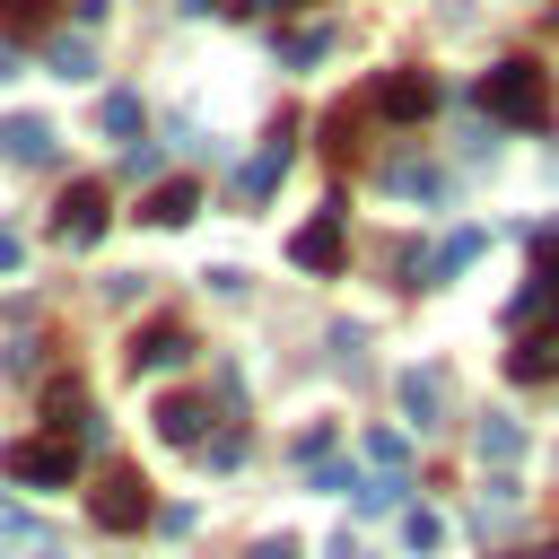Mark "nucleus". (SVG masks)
I'll list each match as a JSON object with an SVG mask.
<instances>
[{"instance_id": "nucleus-1", "label": "nucleus", "mask_w": 559, "mask_h": 559, "mask_svg": "<svg viewBox=\"0 0 559 559\" xmlns=\"http://www.w3.org/2000/svg\"><path fill=\"white\" fill-rule=\"evenodd\" d=\"M480 105H489V122H507V131H542V122H550V79H542V61H498V70H480Z\"/></svg>"}, {"instance_id": "nucleus-2", "label": "nucleus", "mask_w": 559, "mask_h": 559, "mask_svg": "<svg viewBox=\"0 0 559 559\" xmlns=\"http://www.w3.org/2000/svg\"><path fill=\"white\" fill-rule=\"evenodd\" d=\"M0 472H9L17 489H70V480H79V445H70V437H17V445L0 454Z\"/></svg>"}, {"instance_id": "nucleus-3", "label": "nucleus", "mask_w": 559, "mask_h": 559, "mask_svg": "<svg viewBox=\"0 0 559 559\" xmlns=\"http://www.w3.org/2000/svg\"><path fill=\"white\" fill-rule=\"evenodd\" d=\"M87 515H96L105 533H140V524H148V480H140L131 463H105V472L87 480Z\"/></svg>"}, {"instance_id": "nucleus-4", "label": "nucleus", "mask_w": 559, "mask_h": 559, "mask_svg": "<svg viewBox=\"0 0 559 559\" xmlns=\"http://www.w3.org/2000/svg\"><path fill=\"white\" fill-rule=\"evenodd\" d=\"M52 236H61L70 253H87V245L105 236V183H87V175H79V183L61 192V210H52Z\"/></svg>"}, {"instance_id": "nucleus-5", "label": "nucleus", "mask_w": 559, "mask_h": 559, "mask_svg": "<svg viewBox=\"0 0 559 559\" xmlns=\"http://www.w3.org/2000/svg\"><path fill=\"white\" fill-rule=\"evenodd\" d=\"M367 105H376V114H384V122H419V114H428V105H437V79H428V70H384V79H376V96H367Z\"/></svg>"}, {"instance_id": "nucleus-6", "label": "nucleus", "mask_w": 559, "mask_h": 559, "mask_svg": "<svg viewBox=\"0 0 559 559\" xmlns=\"http://www.w3.org/2000/svg\"><path fill=\"white\" fill-rule=\"evenodd\" d=\"M314 489H349L358 515H393L411 480H402V472H314Z\"/></svg>"}, {"instance_id": "nucleus-7", "label": "nucleus", "mask_w": 559, "mask_h": 559, "mask_svg": "<svg viewBox=\"0 0 559 559\" xmlns=\"http://www.w3.org/2000/svg\"><path fill=\"white\" fill-rule=\"evenodd\" d=\"M288 262H297V271H341V210H314V218L288 236Z\"/></svg>"}, {"instance_id": "nucleus-8", "label": "nucleus", "mask_w": 559, "mask_h": 559, "mask_svg": "<svg viewBox=\"0 0 559 559\" xmlns=\"http://www.w3.org/2000/svg\"><path fill=\"white\" fill-rule=\"evenodd\" d=\"M183 358H192V332H183V323H148V332H131V376H140V367L157 376V367H183Z\"/></svg>"}, {"instance_id": "nucleus-9", "label": "nucleus", "mask_w": 559, "mask_h": 559, "mask_svg": "<svg viewBox=\"0 0 559 559\" xmlns=\"http://www.w3.org/2000/svg\"><path fill=\"white\" fill-rule=\"evenodd\" d=\"M437 411H445V376H437V367H411V376H402V419L428 437V428H437Z\"/></svg>"}, {"instance_id": "nucleus-10", "label": "nucleus", "mask_w": 559, "mask_h": 559, "mask_svg": "<svg viewBox=\"0 0 559 559\" xmlns=\"http://www.w3.org/2000/svg\"><path fill=\"white\" fill-rule=\"evenodd\" d=\"M192 210H201V183H192V175H175V183H157V192L140 201V218H148V227H183Z\"/></svg>"}, {"instance_id": "nucleus-11", "label": "nucleus", "mask_w": 559, "mask_h": 559, "mask_svg": "<svg viewBox=\"0 0 559 559\" xmlns=\"http://www.w3.org/2000/svg\"><path fill=\"white\" fill-rule=\"evenodd\" d=\"M472 445H480V463H498V472H507V463L524 454V419H515V411H489V419L472 428Z\"/></svg>"}, {"instance_id": "nucleus-12", "label": "nucleus", "mask_w": 559, "mask_h": 559, "mask_svg": "<svg viewBox=\"0 0 559 559\" xmlns=\"http://www.w3.org/2000/svg\"><path fill=\"white\" fill-rule=\"evenodd\" d=\"M515 376H559V314H542L533 332H515Z\"/></svg>"}, {"instance_id": "nucleus-13", "label": "nucleus", "mask_w": 559, "mask_h": 559, "mask_svg": "<svg viewBox=\"0 0 559 559\" xmlns=\"http://www.w3.org/2000/svg\"><path fill=\"white\" fill-rule=\"evenodd\" d=\"M0 148H9V166H44L52 157V122L17 114V122H0Z\"/></svg>"}, {"instance_id": "nucleus-14", "label": "nucleus", "mask_w": 559, "mask_h": 559, "mask_svg": "<svg viewBox=\"0 0 559 559\" xmlns=\"http://www.w3.org/2000/svg\"><path fill=\"white\" fill-rule=\"evenodd\" d=\"M480 245H489V236H480V227H454V236H445V245H437V262H428V288H445V280H454V271H463V262H480Z\"/></svg>"}, {"instance_id": "nucleus-15", "label": "nucleus", "mask_w": 559, "mask_h": 559, "mask_svg": "<svg viewBox=\"0 0 559 559\" xmlns=\"http://www.w3.org/2000/svg\"><path fill=\"white\" fill-rule=\"evenodd\" d=\"M201 419H210V411H201L192 393H166V402H157V437H175V445H201Z\"/></svg>"}, {"instance_id": "nucleus-16", "label": "nucleus", "mask_w": 559, "mask_h": 559, "mask_svg": "<svg viewBox=\"0 0 559 559\" xmlns=\"http://www.w3.org/2000/svg\"><path fill=\"white\" fill-rule=\"evenodd\" d=\"M280 175H288V131H271V148H262V157L245 166V201H262V192H271Z\"/></svg>"}, {"instance_id": "nucleus-17", "label": "nucleus", "mask_w": 559, "mask_h": 559, "mask_svg": "<svg viewBox=\"0 0 559 559\" xmlns=\"http://www.w3.org/2000/svg\"><path fill=\"white\" fill-rule=\"evenodd\" d=\"M44 26H52V0H0V44L44 35Z\"/></svg>"}, {"instance_id": "nucleus-18", "label": "nucleus", "mask_w": 559, "mask_h": 559, "mask_svg": "<svg viewBox=\"0 0 559 559\" xmlns=\"http://www.w3.org/2000/svg\"><path fill=\"white\" fill-rule=\"evenodd\" d=\"M384 183H393V192H419V201H437V192H445V175H437V166H419V157H393V166H384Z\"/></svg>"}, {"instance_id": "nucleus-19", "label": "nucleus", "mask_w": 559, "mask_h": 559, "mask_svg": "<svg viewBox=\"0 0 559 559\" xmlns=\"http://www.w3.org/2000/svg\"><path fill=\"white\" fill-rule=\"evenodd\" d=\"M542 314H559V280H550V271H533V288L515 297V332H533Z\"/></svg>"}, {"instance_id": "nucleus-20", "label": "nucleus", "mask_w": 559, "mask_h": 559, "mask_svg": "<svg viewBox=\"0 0 559 559\" xmlns=\"http://www.w3.org/2000/svg\"><path fill=\"white\" fill-rule=\"evenodd\" d=\"M402 542H411L419 559H428V550H445V515H437V507H411V515H402Z\"/></svg>"}, {"instance_id": "nucleus-21", "label": "nucleus", "mask_w": 559, "mask_h": 559, "mask_svg": "<svg viewBox=\"0 0 559 559\" xmlns=\"http://www.w3.org/2000/svg\"><path fill=\"white\" fill-rule=\"evenodd\" d=\"M367 463H376V472H402V463H411V437H402V428H367Z\"/></svg>"}, {"instance_id": "nucleus-22", "label": "nucleus", "mask_w": 559, "mask_h": 559, "mask_svg": "<svg viewBox=\"0 0 559 559\" xmlns=\"http://www.w3.org/2000/svg\"><path fill=\"white\" fill-rule=\"evenodd\" d=\"M332 52V26H297L288 44H280V61H323Z\"/></svg>"}, {"instance_id": "nucleus-23", "label": "nucleus", "mask_w": 559, "mask_h": 559, "mask_svg": "<svg viewBox=\"0 0 559 559\" xmlns=\"http://www.w3.org/2000/svg\"><path fill=\"white\" fill-rule=\"evenodd\" d=\"M105 131H114V140H131V131H140V96H131V87H114V96H105Z\"/></svg>"}, {"instance_id": "nucleus-24", "label": "nucleus", "mask_w": 559, "mask_h": 559, "mask_svg": "<svg viewBox=\"0 0 559 559\" xmlns=\"http://www.w3.org/2000/svg\"><path fill=\"white\" fill-rule=\"evenodd\" d=\"M52 70H61V79H96V52H87V44H70V35H61V44H52Z\"/></svg>"}, {"instance_id": "nucleus-25", "label": "nucleus", "mask_w": 559, "mask_h": 559, "mask_svg": "<svg viewBox=\"0 0 559 559\" xmlns=\"http://www.w3.org/2000/svg\"><path fill=\"white\" fill-rule=\"evenodd\" d=\"M122 175H157V140H122Z\"/></svg>"}, {"instance_id": "nucleus-26", "label": "nucleus", "mask_w": 559, "mask_h": 559, "mask_svg": "<svg viewBox=\"0 0 559 559\" xmlns=\"http://www.w3.org/2000/svg\"><path fill=\"white\" fill-rule=\"evenodd\" d=\"M480 515H515V480H507V472L480 489Z\"/></svg>"}, {"instance_id": "nucleus-27", "label": "nucleus", "mask_w": 559, "mask_h": 559, "mask_svg": "<svg viewBox=\"0 0 559 559\" xmlns=\"http://www.w3.org/2000/svg\"><path fill=\"white\" fill-rule=\"evenodd\" d=\"M35 349H44V341H9V349H0V367H9V376H35Z\"/></svg>"}, {"instance_id": "nucleus-28", "label": "nucleus", "mask_w": 559, "mask_h": 559, "mask_svg": "<svg viewBox=\"0 0 559 559\" xmlns=\"http://www.w3.org/2000/svg\"><path fill=\"white\" fill-rule=\"evenodd\" d=\"M17 262H26V245H17V236H9V227H0V280H9V271H17Z\"/></svg>"}, {"instance_id": "nucleus-29", "label": "nucleus", "mask_w": 559, "mask_h": 559, "mask_svg": "<svg viewBox=\"0 0 559 559\" xmlns=\"http://www.w3.org/2000/svg\"><path fill=\"white\" fill-rule=\"evenodd\" d=\"M332 559H376V550H367L358 533H341V542H332Z\"/></svg>"}, {"instance_id": "nucleus-30", "label": "nucleus", "mask_w": 559, "mask_h": 559, "mask_svg": "<svg viewBox=\"0 0 559 559\" xmlns=\"http://www.w3.org/2000/svg\"><path fill=\"white\" fill-rule=\"evenodd\" d=\"M253 559H297V542L280 533V542H253Z\"/></svg>"}, {"instance_id": "nucleus-31", "label": "nucleus", "mask_w": 559, "mask_h": 559, "mask_svg": "<svg viewBox=\"0 0 559 559\" xmlns=\"http://www.w3.org/2000/svg\"><path fill=\"white\" fill-rule=\"evenodd\" d=\"M9 79H17V52H9V44H0V87H9Z\"/></svg>"}, {"instance_id": "nucleus-32", "label": "nucleus", "mask_w": 559, "mask_h": 559, "mask_svg": "<svg viewBox=\"0 0 559 559\" xmlns=\"http://www.w3.org/2000/svg\"><path fill=\"white\" fill-rule=\"evenodd\" d=\"M550 245H559V227H550Z\"/></svg>"}]
</instances>
